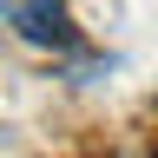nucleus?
Instances as JSON below:
<instances>
[{
  "instance_id": "1",
  "label": "nucleus",
  "mask_w": 158,
  "mask_h": 158,
  "mask_svg": "<svg viewBox=\"0 0 158 158\" xmlns=\"http://www.w3.org/2000/svg\"><path fill=\"white\" fill-rule=\"evenodd\" d=\"M13 20H20V33H27L33 46H66V40H73V20H66L59 0H20Z\"/></svg>"
}]
</instances>
